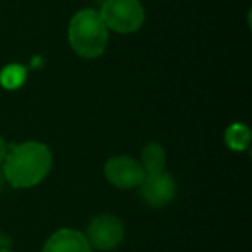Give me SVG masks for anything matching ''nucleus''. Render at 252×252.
<instances>
[{
    "label": "nucleus",
    "instance_id": "1",
    "mask_svg": "<svg viewBox=\"0 0 252 252\" xmlns=\"http://www.w3.org/2000/svg\"><path fill=\"white\" fill-rule=\"evenodd\" d=\"M52 164V156L47 145L40 142H26L5 156L4 173L7 182L18 189H28L47 176Z\"/></svg>",
    "mask_w": 252,
    "mask_h": 252
},
{
    "label": "nucleus",
    "instance_id": "2",
    "mask_svg": "<svg viewBox=\"0 0 252 252\" xmlns=\"http://www.w3.org/2000/svg\"><path fill=\"white\" fill-rule=\"evenodd\" d=\"M67 35L74 52L85 59L102 56L107 45V26L100 14L92 9H85L73 16Z\"/></svg>",
    "mask_w": 252,
    "mask_h": 252
},
{
    "label": "nucleus",
    "instance_id": "3",
    "mask_svg": "<svg viewBox=\"0 0 252 252\" xmlns=\"http://www.w3.org/2000/svg\"><path fill=\"white\" fill-rule=\"evenodd\" d=\"M100 18L118 33H133L144 23V7L138 0H104Z\"/></svg>",
    "mask_w": 252,
    "mask_h": 252
},
{
    "label": "nucleus",
    "instance_id": "4",
    "mask_svg": "<svg viewBox=\"0 0 252 252\" xmlns=\"http://www.w3.org/2000/svg\"><path fill=\"white\" fill-rule=\"evenodd\" d=\"M125 228L123 223L114 216H98L90 223L87 230L88 245L98 249V251H111L118 247L123 240Z\"/></svg>",
    "mask_w": 252,
    "mask_h": 252
},
{
    "label": "nucleus",
    "instance_id": "5",
    "mask_svg": "<svg viewBox=\"0 0 252 252\" xmlns=\"http://www.w3.org/2000/svg\"><path fill=\"white\" fill-rule=\"evenodd\" d=\"M105 176L112 185L119 187V189H133V187L140 185L142 180L145 178V169L135 159L118 156V158L107 161Z\"/></svg>",
    "mask_w": 252,
    "mask_h": 252
},
{
    "label": "nucleus",
    "instance_id": "6",
    "mask_svg": "<svg viewBox=\"0 0 252 252\" xmlns=\"http://www.w3.org/2000/svg\"><path fill=\"white\" fill-rule=\"evenodd\" d=\"M140 195L149 206H164L175 197L176 185L169 175L164 171L161 173H152V175H145L140 185Z\"/></svg>",
    "mask_w": 252,
    "mask_h": 252
},
{
    "label": "nucleus",
    "instance_id": "7",
    "mask_svg": "<svg viewBox=\"0 0 252 252\" xmlns=\"http://www.w3.org/2000/svg\"><path fill=\"white\" fill-rule=\"evenodd\" d=\"M43 252H92L87 238L76 230H59L47 240Z\"/></svg>",
    "mask_w": 252,
    "mask_h": 252
},
{
    "label": "nucleus",
    "instance_id": "8",
    "mask_svg": "<svg viewBox=\"0 0 252 252\" xmlns=\"http://www.w3.org/2000/svg\"><path fill=\"white\" fill-rule=\"evenodd\" d=\"M142 159H144V169L145 175H152V173H161L164 169L166 156L161 145L158 144H149L142 152Z\"/></svg>",
    "mask_w": 252,
    "mask_h": 252
},
{
    "label": "nucleus",
    "instance_id": "9",
    "mask_svg": "<svg viewBox=\"0 0 252 252\" xmlns=\"http://www.w3.org/2000/svg\"><path fill=\"white\" fill-rule=\"evenodd\" d=\"M26 80V71L23 66H16V64H12V66H7L4 71H2V74H0V81H2V85H4L5 88H18L23 85V81Z\"/></svg>",
    "mask_w": 252,
    "mask_h": 252
},
{
    "label": "nucleus",
    "instance_id": "10",
    "mask_svg": "<svg viewBox=\"0 0 252 252\" xmlns=\"http://www.w3.org/2000/svg\"><path fill=\"white\" fill-rule=\"evenodd\" d=\"M226 144L235 151H242L249 145V130L244 125H233L226 131Z\"/></svg>",
    "mask_w": 252,
    "mask_h": 252
},
{
    "label": "nucleus",
    "instance_id": "11",
    "mask_svg": "<svg viewBox=\"0 0 252 252\" xmlns=\"http://www.w3.org/2000/svg\"><path fill=\"white\" fill-rule=\"evenodd\" d=\"M5 156H7V147H5V142H4V138L0 137V162L4 161V159H5Z\"/></svg>",
    "mask_w": 252,
    "mask_h": 252
},
{
    "label": "nucleus",
    "instance_id": "12",
    "mask_svg": "<svg viewBox=\"0 0 252 252\" xmlns=\"http://www.w3.org/2000/svg\"><path fill=\"white\" fill-rule=\"evenodd\" d=\"M0 252H11V251H7V249H2V251H0Z\"/></svg>",
    "mask_w": 252,
    "mask_h": 252
},
{
    "label": "nucleus",
    "instance_id": "13",
    "mask_svg": "<svg viewBox=\"0 0 252 252\" xmlns=\"http://www.w3.org/2000/svg\"><path fill=\"white\" fill-rule=\"evenodd\" d=\"M0 245H2V237H0Z\"/></svg>",
    "mask_w": 252,
    "mask_h": 252
}]
</instances>
